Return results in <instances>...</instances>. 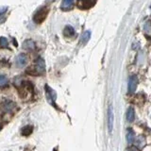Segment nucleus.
<instances>
[{
    "mask_svg": "<svg viewBox=\"0 0 151 151\" xmlns=\"http://www.w3.org/2000/svg\"><path fill=\"white\" fill-rule=\"evenodd\" d=\"M138 85V78L136 76H131L129 80V93H134L135 90Z\"/></svg>",
    "mask_w": 151,
    "mask_h": 151,
    "instance_id": "nucleus-5",
    "label": "nucleus"
},
{
    "mask_svg": "<svg viewBox=\"0 0 151 151\" xmlns=\"http://www.w3.org/2000/svg\"><path fill=\"white\" fill-rule=\"evenodd\" d=\"M134 118H135V111H134V109L133 108H129V110L127 111V122H133L134 121Z\"/></svg>",
    "mask_w": 151,
    "mask_h": 151,
    "instance_id": "nucleus-12",
    "label": "nucleus"
},
{
    "mask_svg": "<svg viewBox=\"0 0 151 151\" xmlns=\"http://www.w3.org/2000/svg\"><path fill=\"white\" fill-rule=\"evenodd\" d=\"M150 8H151V6H150Z\"/></svg>",
    "mask_w": 151,
    "mask_h": 151,
    "instance_id": "nucleus-21",
    "label": "nucleus"
},
{
    "mask_svg": "<svg viewBox=\"0 0 151 151\" xmlns=\"http://www.w3.org/2000/svg\"><path fill=\"white\" fill-rule=\"evenodd\" d=\"M2 107H3V110L5 111H12L14 109V107H15V104L12 101H6V102L3 103Z\"/></svg>",
    "mask_w": 151,
    "mask_h": 151,
    "instance_id": "nucleus-13",
    "label": "nucleus"
},
{
    "mask_svg": "<svg viewBox=\"0 0 151 151\" xmlns=\"http://www.w3.org/2000/svg\"><path fill=\"white\" fill-rule=\"evenodd\" d=\"M74 4V0H63L60 5V9L63 11H69V9H72Z\"/></svg>",
    "mask_w": 151,
    "mask_h": 151,
    "instance_id": "nucleus-9",
    "label": "nucleus"
},
{
    "mask_svg": "<svg viewBox=\"0 0 151 151\" xmlns=\"http://www.w3.org/2000/svg\"><path fill=\"white\" fill-rule=\"evenodd\" d=\"M97 0H78V7L80 9H89L96 5Z\"/></svg>",
    "mask_w": 151,
    "mask_h": 151,
    "instance_id": "nucleus-3",
    "label": "nucleus"
},
{
    "mask_svg": "<svg viewBox=\"0 0 151 151\" xmlns=\"http://www.w3.org/2000/svg\"><path fill=\"white\" fill-rule=\"evenodd\" d=\"M90 38H91V31H85L83 34L81 35V37H80V40H79V45H85L87 44V42H89Z\"/></svg>",
    "mask_w": 151,
    "mask_h": 151,
    "instance_id": "nucleus-8",
    "label": "nucleus"
},
{
    "mask_svg": "<svg viewBox=\"0 0 151 151\" xmlns=\"http://www.w3.org/2000/svg\"><path fill=\"white\" fill-rule=\"evenodd\" d=\"M134 132L132 131L131 129H129V131H127V143L129 144H131L134 142Z\"/></svg>",
    "mask_w": 151,
    "mask_h": 151,
    "instance_id": "nucleus-16",
    "label": "nucleus"
},
{
    "mask_svg": "<svg viewBox=\"0 0 151 151\" xmlns=\"http://www.w3.org/2000/svg\"><path fill=\"white\" fill-rule=\"evenodd\" d=\"M23 47L27 50H33L35 49V42L32 40H26L23 44Z\"/></svg>",
    "mask_w": 151,
    "mask_h": 151,
    "instance_id": "nucleus-11",
    "label": "nucleus"
},
{
    "mask_svg": "<svg viewBox=\"0 0 151 151\" xmlns=\"http://www.w3.org/2000/svg\"><path fill=\"white\" fill-rule=\"evenodd\" d=\"M127 151H135V150H134V149H132V148H129Z\"/></svg>",
    "mask_w": 151,
    "mask_h": 151,
    "instance_id": "nucleus-19",
    "label": "nucleus"
},
{
    "mask_svg": "<svg viewBox=\"0 0 151 151\" xmlns=\"http://www.w3.org/2000/svg\"><path fill=\"white\" fill-rule=\"evenodd\" d=\"M27 58L25 54H19L16 58V64L18 67H24L26 64H27Z\"/></svg>",
    "mask_w": 151,
    "mask_h": 151,
    "instance_id": "nucleus-7",
    "label": "nucleus"
},
{
    "mask_svg": "<svg viewBox=\"0 0 151 151\" xmlns=\"http://www.w3.org/2000/svg\"><path fill=\"white\" fill-rule=\"evenodd\" d=\"M32 131H33V127L28 125V126H26V127H23L22 130H21V133L24 136H28L32 133Z\"/></svg>",
    "mask_w": 151,
    "mask_h": 151,
    "instance_id": "nucleus-14",
    "label": "nucleus"
},
{
    "mask_svg": "<svg viewBox=\"0 0 151 151\" xmlns=\"http://www.w3.org/2000/svg\"><path fill=\"white\" fill-rule=\"evenodd\" d=\"M108 120H109V130H110V132H111L113 129V122H114V115H113L112 106H110V108H109Z\"/></svg>",
    "mask_w": 151,
    "mask_h": 151,
    "instance_id": "nucleus-6",
    "label": "nucleus"
},
{
    "mask_svg": "<svg viewBox=\"0 0 151 151\" xmlns=\"http://www.w3.org/2000/svg\"><path fill=\"white\" fill-rule=\"evenodd\" d=\"M0 129H1V125H0Z\"/></svg>",
    "mask_w": 151,
    "mask_h": 151,
    "instance_id": "nucleus-20",
    "label": "nucleus"
},
{
    "mask_svg": "<svg viewBox=\"0 0 151 151\" xmlns=\"http://www.w3.org/2000/svg\"><path fill=\"white\" fill-rule=\"evenodd\" d=\"M45 93H46V97L48 99V101L52 105H55V101L57 98V94L56 92L53 89H51L48 85H45Z\"/></svg>",
    "mask_w": 151,
    "mask_h": 151,
    "instance_id": "nucleus-4",
    "label": "nucleus"
},
{
    "mask_svg": "<svg viewBox=\"0 0 151 151\" xmlns=\"http://www.w3.org/2000/svg\"><path fill=\"white\" fill-rule=\"evenodd\" d=\"M9 83V80L7 78L6 76L4 75H0V88H4L6 87Z\"/></svg>",
    "mask_w": 151,
    "mask_h": 151,
    "instance_id": "nucleus-15",
    "label": "nucleus"
},
{
    "mask_svg": "<svg viewBox=\"0 0 151 151\" xmlns=\"http://www.w3.org/2000/svg\"><path fill=\"white\" fill-rule=\"evenodd\" d=\"M145 30L146 32H150L151 31V21H147L145 24Z\"/></svg>",
    "mask_w": 151,
    "mask_h": 151,
    "instance_id": "nucleus-18",
    "label": "nucleus"
},
{
    "mask_svg": "<svg viewBox=\"0 0 151 151\" xmlns=\"http://www.w3.org/2000/svg\"><path fill=\"white\" fill-rule=\"evenodd\" d=\"M63 34H64V36H65V37H68V38L75 36L76 32H75L74 27H72L71 26H66V27H64Z\"/></svg>",
    "mask_w": 151,
    "mask_h": 151,
    "instance_id": "nucleus-10",
    "label": "nucleus"
},
{
    "mask_svg": "<svg viewBox=\"0 0 151 151\" xmlns=\"http://www.w3.org/2000/svg\"><path fill=\"white\" fill-rule=\"evenodd\" d=\"M48 12H49V9L47 8V7H42V8H40L35 12L34 16H33V21H34V23L41 24V23L44 22L45 20L47 14H48Z\"/></svg>",
    "mask_w": 151,
    "mask_h": 151,
    "instance_id": "nucleus-1",
    "label": "nucleus"
},
{
    "mask_svg": "<svg viewBox=\"0 0 151 151\" xmlns=\"http://www.w3.org/2000/svg\"><path fill=\"white\" fill-rule=\"evenodd\" d=\"M45 72V63L42 58H38L34 65V74L33 75H42Z\"/></svg>",
    "mask_w": 151,
    "mask_h": 151,
    "instance_id": "nucleus-2",
    "label": "nucleus"
},
{
    "mask_svg": "<svg viewBox=\"0 0 151 151\" xmlns=\"http://www.w3.org/2000/svg\"><path fill=\"white\" fill-rule=\"evenodd\" d=\"M0 46L3 47V48H6V47L9 46V42L5 37L0 38Z\"/></svg>",
    "mask_w": 151,
    "mask_h": 151,
    "instance_id": "nucleus-17",
    "label": "nucleus"
}]
</instances>
